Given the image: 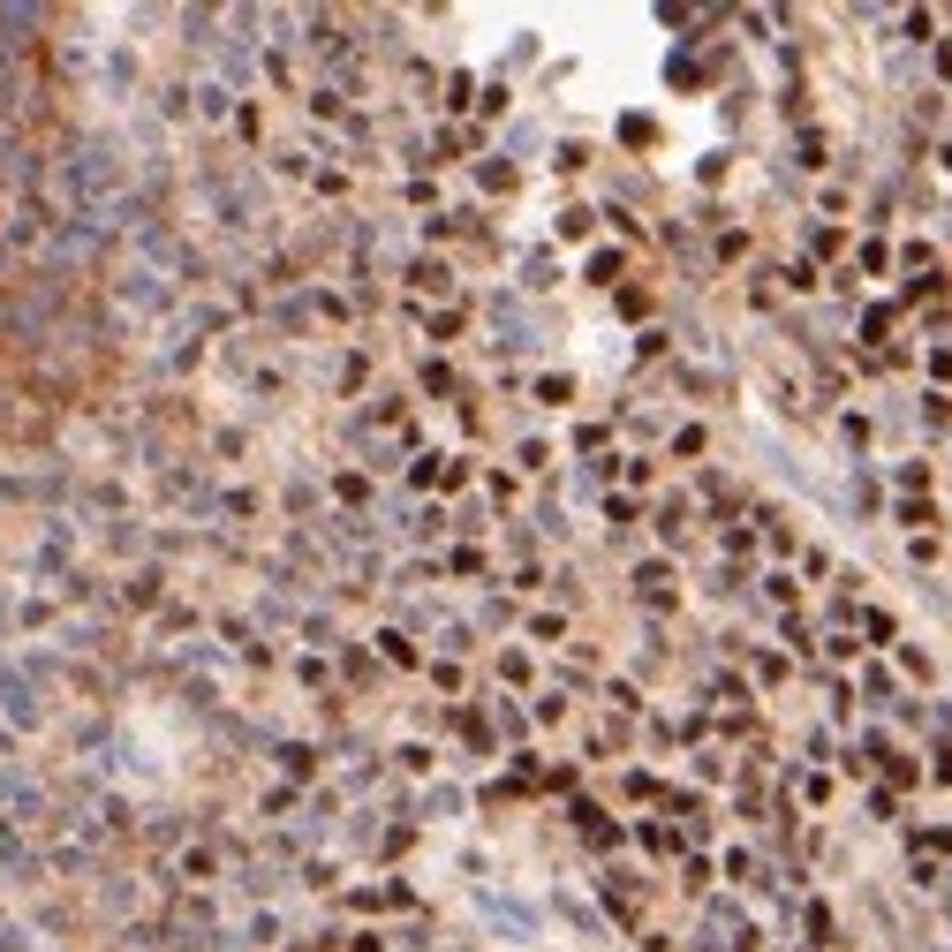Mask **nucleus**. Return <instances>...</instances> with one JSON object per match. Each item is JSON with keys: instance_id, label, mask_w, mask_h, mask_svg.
Listing matches in <instances>:
<instances>
[{"instance_id": "1", "label": "nucleus", "mask_w": 952, "mask_h": 952, "mask_svg": "<svg viewBox=\"0 0 952 952\" xmlns=\"http://www.w3.org/2000/svg\"><path fill=\"white\" fill-rule=\"evenodd\" d=\"M114 182H121V167H114V152H106V144L76 152V167H68V189H76V197H106Z\"/></svg>"}]
</instances>
